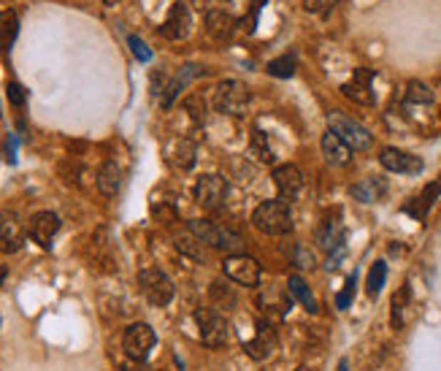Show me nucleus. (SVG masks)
<instances>
[{
	"label": "nucleus",
	"instance_id": "1",
	"mask_svg": "<svg viewBox=\"0 0 441 371\" xmlns=\"http://www.w3.org/2000/svg\"><path fill=\"white\" fill-rule=\"evenodd\" d=\"M252 225L266 236H287L293 234L295 222L290 207L284 201H266L252 211Z\"/></svg>",
	"mask_w": 441,
	"mask_h": 371
},
{
	"label": "nucleus",
	"instance_id": "2",
	"mask_svg": "<svg viewBox=\"0 0 441 371\" xmlns=\"http://www.w3.org/2000/svg\"><path fill=\"white\" fill-rule=\"evenodd\" d=\"M190 234L195 239H201L203 244H209V247L230 252V255H244V239L236 231L222 228V225H217L212 220H190Z\"/></svg>",
	"mask_w": 441,
	"mask_h": 371
},
{
	"label": "nucleus",
	"instance_id": "3",
	"mask_svg": "<svg viewBox=\"0 0 441 371\" xmlns=\"http://www.w3.org/2000/svg\"><path fill=\"white\" fill-rule=\"evenodd\" d=\"M214 109L227 117H244L249 109V90L239 79H225L214 90Z\"/></svg>",
	"mask_w": 441,
	"mask_h": 371
},
{
	"label": "nucleus",
	"instance_id": "4",
	"mask_svg": "<svg viewBox=\"0 0 441 371\" xmlns=\"http://www.w3.org/2000/svg\"><path fill=\"white\" fill-rule=\"evenodd\" d=\"M328 125H331V130H333L336 136L341 138L344 144H347L349 150H368L371 144H374V136L363 127L360 122H355L352 117L347 114H338V111H331L328 114Z\"/></svg>",
	"mask_w": 441,
	"mask_h": 371
},
{
	"label": "nucleus",
	"instance_id": "5",
	"mask_svg": "<svg viewBox=\"0 0 441 371\" xmlns=\"http://www.w3.org/2000/svg\"><path fill=\"white\" fill-rule=\"evenodd\" d=\"M138 290L144 293L152 306H168L174 301V282L162 274L160 268H144L138 271Z\"/></svg>",
	"mask_w": 441,
	"mask_h": 371
},
{
	"label": "nucleus",
	"instance_id": "6",
	"mask_svg": "<svg viewBox=\"0 0 441 371\" xmlns=\"http://www.w3.org/2000/svg\"><path fill=\"white\" fill-rule=\"evenodd\" d=\"M195 323L201 328V342L206 347H225L227 344V320L214 306H201L195 312Z\"/></svg>",
	"mask_w": 441,
	"mask_h": 371
},
{
	"label": "nucleus",
	"instance_id": "7",
	"mask_svg": "<svg viewBox=\"0 0 441 371\" xmlns=\"http://www.w3.org/2000/svg\"><path fill=\"white\" fill-rule=\"evenodd\" d=\"M222 271L230 282L241 288H257L260 285V263L249 255H227L222 263Z\"/></svg>",
	"mask_w": 441,
	"mask_h": 371
},
{
	"label": "nucleus",
	"instance_id": "8",
	"mask_svg": "<svg viewBox=\"0 0 441 371\" xmlns=\"http://www.w3.org/2000/svg\"><path fill=\"white\" fill-rule=\"evenodd\" d=\"M157 342L155 330L147 323H133L130 328L125 330V339H122V347L130 360H147V355L152 352V347Z\"/></svg>",
	"mask_w": 441,
	"mask_h": 371
},
{
	"label": "nucleus",
	"instance_id": "9",
	"mask_svg": "<svg viewBox=\"0 0 441 371\" xmlns=\"http://www.w3.org/2000/svg\"><path fill=\"white\" fill-rule=\"evenodd\" d=\"M195 198H198V204L203 209H209V211H214L225 204L227 198V182L219 174H203L198 179V184H195Z\"/></svg>",
	"mask_w": 441,
	"mask_h": 371
},
{
	"label": "nucleus",
	"instance_id": "10",
	"mask_svg": "<svg viewBox=\"0 0 441 371\" xmlns=\"http://www.w3.org/2000/svg\"><path fill=\"white\" fill-rule=\"evenodd\" d=\"M274 184H276V190H279V201L293 204L295 198L301 195V190H303V174H301V168L293 163L276 165V168H274Z\"/></svg>",
	"mask_w": 441,
	"mask_h": 371
},
{
	"label": "nucleus",
	"instance_id": "11",
	"mask_svg": "<svg viewBox=\"0 0 441 371\" xmlns=\"http://www.w3.org/2000/svg\"><path fill=\"white\" fill-rule=\"evenodd\" d=\"M379 163L385 165L390 174H409V177H415L425 168V163L417 155H409V152L395 150V147H385L379 152Z\"/></svg>",
	"mask_w": 441,
	"mask_h": 371
},
{
	"label": "nucleus",
	"instance_id": "12",
	"mask_svg": "<svg viewBox=\"0 0 441 371\" xmlns=\"http://www.w3.org/2000/svg\"><path fill=\"white\" fill-rule=\"evenodd\" d=\"M190 25H192V14H190L187 3H174L171 11L165 16V22L160 25V36H165L168 41H182L190 36Z\"/></svg>",
	"mask_w": 441,
	"mask_h": 371
},
{
	"label": "nucleus",
	"instance_id": "13",
	"mask_svg": "<svg viewBox=\"0 0 441 371\" xmlns=\"http://www.w3.org/2000/svg\"><path fill=\"white\" fill-rule=\"evenodd\" d=\"M209 73V68H203V66H198V63H190V66H182V70L176 73L171 82L162 87V95H160V103L162 109H171L174 106V100L179 98V93L187 87L192 79H198V76H206Z\"/></svg>",
	"mask_w": 441,
	"mask_h": 371
},
{
	"label": "nucleus",
	"instance_id": "14",
	"mask_svg": "<svg viewBox=\"0 0 441 371\" xmlns=\"http://www.w3.org/2000/svg\"><path fill=\"white\" fill-rule=\"evenodd\" d=\"M371 82H374V70H371V68H355L352 79H349V82L341 87V93H344L349 100L360 103V106H374Z\"/></svg>",
	"mask_w": 441,
	"mask_h": 371
},
{
	"label": "nucleus",
	"instance_id": "15",
	"mask_svg": "<svg viewBox=\"0 0 441 371\" xmlns=\"http://www.w3.org/2000/svg\"><path fill=\"white\" fill-rule=\"evenodd\" d=\"M60 231V217L54 214V211H38L33 220H30V228H27V234L33 241H38V247L49 249L52 247V239L57 236Z\"/></svg>",
	"mask_w": 441,
	"mask_h": 371
},
{
	"label": "nucleus",
	"instance_id": "16",
	"mask_svg": "<svg viewBox=\"0 0 441 371\" xmlns=\"http://www.w3.org/2000/svg\"><path fill=\"white\" fill-rule=\"evenodd\" d=\"M257 306L266 315V323H274V320H281V317L287 315L290 298L279 288H266L260 290V296H257Z\"/></svg>",
	"mask_w": 441,
	"mask_h": 371
},
{
	"label": "nucleus",
	"instance_id": "17",
	"mask_svg": "<svg viewBox=\"0 0 441 371\" xmlns=\"http://www.w3.org/2000/svg\"><path fill=\"white\" fill-rule=\"evenodd\" d=\"M25 241V228L16 220V214H0V252L14 255Z\"/></svg>",
	"mask_w": 441,
	"mask_h": 371
},
{
	"label": "nucleus",
	"instance_id": "18",
	"mask_svg": "<svg viewBox=\"0 0 441 371\" xmlns=\"http://www.w3.org/2000/svg\"><path fill=\"white\" fill-rule=\"evenodd\" d=\"M236 28H239V19L236 16H230L227 11H219V9H214V11H209L206 14V33L214 38V41L225 43L233 38V33H236Z\"/></svg>",
	"mask_w": 441,
	"mask_h": 371
},
{
	"label": "nucleus",
	"instance_id": "19",
	"mask_svg": "<svg viewBox=\"0 0 441 371\" xmlns=\"http://www.w3.org/2000/svg\"><path fill=\"white\" fill-rule=\"evenodd\" d=\"M274 347H276V336H274V328H271V323H260V328H257V336H254L252 342L244 344V352L254 360H266L271 352H274Z\"/></svg>",
	"mask_w": 441,
	"mask_h": 371
},
{
	"label": "nucleus",
	"instance_id": "20",
	"mask_svg": "<svg viewBox=\"0 0 441 371\" xmlns=\"http://www.w3.org/2000/svg\"><path fill=\"white\" fill-rule=\"evenodd\" d=\"M439 195H441V179L439 182H430L422 193L417 195V198H412V201L403 207V211H406V214H412L415 220H425V217H428V211H430V207L436 204V198H439Z\"/></svg>",
	"mask_w": 441,
	"mask_h": 371
},
{
	"label": "nucleus",
	"instance_id": "21",
	"mask_svg": "<svg viewBox=\"0 0 441 371\" xmlns=\"http://www.w3.org/2000/svg\"><path fill=\"white\" fill-rule=\"evenodd\" d=\"M322 155H325V160L331 165H347L349 160H352V150H349L341 138L336 136L333 130H328V133L322 136Z\"/></svg>",
	"mask_w": 441,
	"mask_h": 371
},
{
	"label": "nucleus",
	"instance_id": "22",
	"mask_svg": "<svg viewBox=\"0 0 441 371\" xmlns=\"http://www.w3.org/2000/svg\"><path fill=\"white\" fill-rule=\"evenodd\" d=\"M16 36H19V16L14 9H3L0 11V52L3 55L11 52Z\"/></svg>",
	"mask_w": 441,
	"mask_h": 371
},
{
	"label": "nucleus",
	"instance_id": "23",
	"mask_svg": "<svg viewBox=\"0 0 441 371\" xmlns=\"http://www.w3.org/2000/svg\"><path fill=\"white\" fill-rule=\"evenodd\" d=\"M120 184H122V171L117 163H103L100 171H98V190L106 195V198H114L120 193Z\"/></svg>",
	"mask_w": 441,
	"mask_h": 371
},
{
	"label": "nucleus",
	"instance_id": "24",
	"mask_svg": "<svg viewBox=\"0 0 441 371\" xmlns=\"http://www.w3.org/2000/svg\"><path fill=\"white\" fill-rule=\"evenodd\" d=\"M287 290H290V298L293 301H298L306 312H317V298H314V293H311V288L306 285V279L303 276L293 274L290 279H287Z\"/></svg>",
	"mask_w": 441,
	"mask_h": 371
},
{
	"label": "nucleus",
	"instance_id": "25",
	"mask_svg": "<svg viewBox=\"0 0 441 371\" xmlns=\"http://www.w3.org/2000/svg\"><path fill=\"white\" fill-rule=\"evenodd\" d=\"M168 160L179 168V171H190L195 165V144L187 138H179L174 141V147L168 150Z\"/></svg>",
	"mask_w": 441,
	"mask_h": 371
},
{
	"label": "nucleus",
	"instance_id": "26",
	"mask_svg": "<svg viewBox=\"0 0 441 371\" xmlns=\"http://www.w3.org/2000/svg\"><path fill=\"white\" fill-rule=\"evenodd\" d=\"M317 241H320V247L336 252L344 241V228L338 225V220H325L317 231Z\"/></svg>",
	"mask_w": 441,
	"mask_h": 371
},
{
	"label": "nucleus",
	"instance_id": "27",
	"mask_svg": "<svg viewBox=\"0 0 441 371\" xmlns=\"http://www.w3.org/2000/svg\"><path fill=\"white\" fill-rule=\"evenodd\" d=\"M385 190H388V184L382 179H365V182L352 187V195L358 201H363V204H374V201H379L385 195Z\"/></svg>",
	"mask_w": 441,
	"mask_h": 371
},
{
	"label": "nucleus",
	"instance_id": "28",
	"mask_svg": "<svg viewBox=\"0 0 441 371\" xmlns=\"http://www.w3.org/2000/svg\"><path fill=\"white\" fill-rule=\"evenodd\" d=\"M209 298H212V306L219 309V312H233L236 296H233L230 285H225L222 279H217L214 285H212V290H209Z\"/></svg>",
	"mask_w": 441,
	"mask_h": 371
},
{
	"label": "nucleus",
	"instance_id": "29",
	"mask_svg": "<svg viewBox=\"0 0 441 371\" xmlns=\"http://www.w3.org/2000/svg\"><path fill=\"white\" fill-rule=\"evenodd\" d=\"M249 157L260 160V163H274V150H271V141L263 130H254L249 138Z\"/></svg>",
	"mask_w": 441,
	"mask_h": 371
},
{
	"label": "nucleus",
	"instance_id": "30",
	"mask_svg": "<svg viewBox=\"0 0 441 371\" xmlns=\"http://www.w3.org/2000/svg\"><path fill=\"white\" fill-rule=\"evenodd\" d=\"M385 279H388V263L376 261L374 266H371V271H368V282H365V290H368V296H371V298H376V296L382 293Z\"/></svg>",
	"mask_w": 441,
	"mask_h": 371
},
{
	"label": "nucleus",
	"instance_id": "31",
	"mask_svg": "<svg viewBox=\"0 0 441 371\" xmlns=\"http://www.w3.org/2000/svg\"><path fill=\"white\" fill-rule=\"evenodd\" d=\"M295 68H298L295 55H281V57H276V60L268 63V73L276 76V79H290V76L295 73Z\"/></svg>",
	"mask_w": 441,
	"mask_h": 371
},
{
	"label": "nucleus",
	"instance_id": "32",
	"mask_svg": "<svg viewBox=\"0 0 441 371\" xmlns=\"http://www.w3.org/2000/svg\"><path fill=\"white\" fill-rule=\"evenodd\" d=\"M176 247L182 249L187 258L203 263L206 261V252H203V241L201 239H192V236H176Z\"/></svg>",
	"mask_w": 441,
	"mask_h": 371
},
{
	"label": "nucleus",
	"instance_id": "33",
	"mask_svg": "<svg viewBox=\"0 0 441 371\" xmlns=\"http://www.w3.org/2000/svg\"><path fill=\"white\" fill-rule=\"evenodd\" d=\"M406 100L409 103H420V106H428V103H433V90L422 82H409L406 84Z\"/></svg>",
	"mask_w": 441,
	"mask_h": 371
},
{
	"label": "nucleus",
	"instance_id": "34",
	"mask_svg": "<svg viewBox=\"0 0 441 371\" xmlns=\"http://www.w3.org/2000/svg\"><path fill=\"white\" fill-rule=\"evenodd\" d=\"M338 0H303V9L314 16H328L336 9Z\"/></svg>",
	"mask_w": 441,
	"mask_h": 371
},
{
	"label": "nucleus",
	"instance_id": "35",
	"mask_svg": "<svg viewBox=\"0 0 441 371\" xmlns=\"http://www.w3.org/2000/svg\"><path fill=\"white\" fill-rule=\"evenodd\" d=\"M355 282H358V274L349 276L347 285H344V290L336 296V306H338V309H347L349 303H352V298H355Z\"/></svg>",
	"mask_w": 441,
	"mask_h": 371
},
{
	"label": "nucleus",
	"instance_id": "36",
	"mask_svg": "<svg viewBox=\"0 0 441 371\" xmlns=\"http://www.w3.org/2000/svg\"><path fill=\"white\" fill-rule=\"evenodd\" d=\"M128 43H130V52L135 55L138 63H149L152 60V52H149V46L138 36H128Z\"/></svg>",
	"mask_w": 441,
	"mask_h": 371
},
{
	"label": "nucleus",
	"instance_id": "37",
	"mask_svg": "<svg viewBox=\"0 0 441 371\" xmlns=\"http://www.w3.org/2000/svg\"><path fill=\"white\" fill-rule=\"evenodd\" d=\"M409 298V288H403L395 293V298H393V325L395 328H401V312H403V303Z\"/></svg>",
	"mask_w": 441,
	"mask_h": 371
},
{
	"label": "nucleus",
	"instance_id": "38",
	"mask_svg": "<svg viewBox=\"0 0 441 371\" xmlns=\"http://www.w3.org/2000/svg\"><path fill=\"white\" fill-rule=\"evenodd\" d=\"M6 90H9V100H11L14 106H19V109H22V106H25V100H27L25 87H22L19 82H9Z\"/></svg>",
	"mask_w": 441,
	"mask_h": 371
},
{
	"label": "nucleus",
	"instance_id": "39",
	"mask_svg": "<svg viewBox=\"0 0 441 371\" xmlns=\"http://www.w3.org/2000/svg\"><path fill=\"white\" fill-rule=\"evenodd\" d=\"M185 109L190 111V117H192L195 122H201V120H203V103H201V98H187V100H185Z\"/></svg>",
	"mask_w": 441,
	"mask_h": 371
},
{
	"label": "nucleus",
	"instance_id": "40",
	"mask_svg": "<svg viewBox=\"0 0 441 371\" xmlns=\"http://www.w3.org/2000/svg\"><path fill=\"white\" fill-rule=\"evenodd\" d=\"M6 157H9V163H16V138L14 136L6 138Z\"/></svg>",
	"mask_w": 441,
	"mask_h": 371
},
{
	"label": "nucleus",
	"instance_id": "41",
	"mask_svg": "<svg viewBox=\"0 0 441 371\" xmlns=\"http://www.w3.org/2000/svg\"><path fill=\"white\" fill-rule=\"evenodd\" d=\"M125 371H149V369L144 366V360H133V363H130V366H128Z\"/></svg>",
	"mask_w": 441,
	"mask_h": 371
},
{
	"label": "nucleus",
	"instance_id": "42",
	"mask_svg": "<svg viewBox=\"0 0 441 371\" xmlns=\"http://www.w3.org/2000/svg\"><path fill=\"white\" fill-rule=\"evenodd\" d=\"M3 279H6V268L0 266V285H3Z\"/></svg>",
	"mask_w": 441,
	"mask_h": 371
},
{
	"label": "nucleus",
	"instance_id": "43",
	"mask_svg": "<svg viewBox=\"0 0 441 371\" xmlns=\"http://www.w3.org/2000/svg\"><path fill=\"white\" fill-rule=\"evenodd\" d=\"M114 3H117V0H106V6H114Z\"/></svg>",
	"mask_w": 441,
	"mask_h": 371
}]
</instances>
